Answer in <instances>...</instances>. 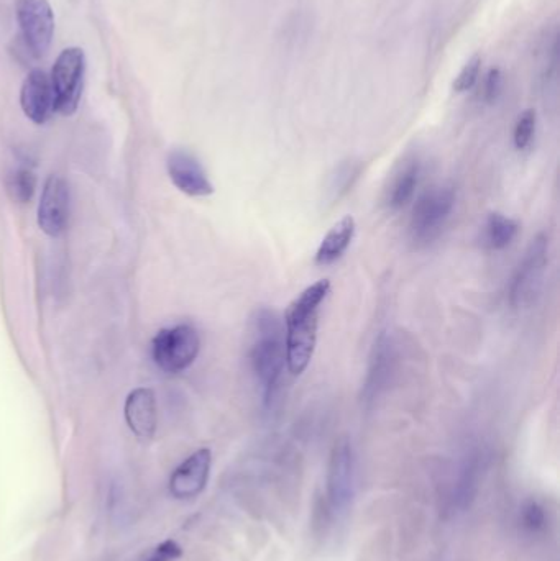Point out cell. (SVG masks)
<instances>
[{
	"label": "cell",
	"instance_id": "cell-1",
	"mask_svg": "<svg viewBox=\"0 0 560 561\" xmlns=\"http://www.w3.org/2000/svg\"><path fill=\"white\" fill-rule=\"evenodd\" d=\"M248 363L258 386L262 388L263 404L275 406L286 366L285 327L275 311L257 309L250 324Z\"/></svg>",
	"mask_w": 560,
	"mask_h": 561
},
{
	"label": "cell",
	"instance_id": "cell-2",
	"mask_svg": "<svg viewBox=\"0 0 560 561\" xmlns=\"http://www.w3.org/2000/svg\"><path fill=\"white\" fill-rule=\"evenodd\" d=\"M331 292L329 279H321L304 289L286 309V366L294 376L308 370L316 352L319 312Z\"/></svg>",
	"mask_w": 560,
	"mask_h": 561
},
{
	"label": "cell",
	"instance_id": "cell-3",
	"mask_svg": "<svg viewBox=\"0 0 560 561\" xmlns=\"http://www.w3.org/2000/svg\"><path fill=\"white\" fill-rule=\"evenodd\" d=\"M357 496V457L349 438L334 443L326 478L327 516L332 520L344 519L354 506Z\"/></svg>",
	"mask_w": 560,
	"mask_h": 561
},
{
	"label": "cell",
	"instance_id": "cell-4",
	"mask_svg": "<svg viewBox=\"0 0 560 561\" xmlns=\"http://www.w3.org/2000/svg\"><path fill=\"white\" fill-rule=\"evenodd\" d=\"M454 187L436 186L427 189L413 207L409 219V238L416 248L436 242L446 229L455 207Z\"/></svg>",
	"mask_w": 560,
	"mask_h": 561
},
{
	"label": "cell",
	"instance_id": "cell-5",
	"mask_svg": "<svg viewBox=\"0 0 560 561\" xmlns=\"http://www.w3.org/2000/svg\"><path fill=\"white\" fill-rule=\"evenodd\" d=\"M485 468L487 458L482 452L473 450L464 455L454 470L450 471L439 493L444 517L459 516L470 509L473 501L477 499Z\"/></svg>",
	"mask_w": 560,
	"mask_h": 561
},
{
	"label": "cell",
	"instance_id": "cell-6",
	"mask_svg": "<svg viewBox=\"0 0 560 561\" xmlns=\"http://www.w3.org/2000/svg\"><path fill=\"white\" fill-rule=\"evenodd\" d=\"M549 265V237L539 233L524 251L518 270L511 279L510 304L515 309H528L538 301Z\"/></svg>",
	"mask_w": 560,
	"mask_h": 561
},
{
	"label": "cell",
	"instance_id": "cell-7",
	"mask_svg": "<svg viewBox=\"0 0 560 561\" xmlns=\"http://www.w3.org/2000/svg\"><path fill=\"white\" fill-rule=\"evenodd\" d=\"M201 338L193 325L181 324L161 330L153 340V360L165 373L188 370L198 358Z\"/></svg>",
	"mask_w": 560,
	"mask_h": 561
},
{
	"label": "cell",
	"instance_id": "cell-8",
	"mask_svg": "<svg viewBox=\"0 0 560 561\" xmlns=\"http://www.w3.org/2000/svg\"><path fill=\"white\" fill-rule=\"evenodd\" d=\"M86 55L81 48H66L51 69V86L55 94L56 112L73 115L83 96Z\"/></svg>",
	"mask_w": 560,
	"mask_h": 561
},
{
	"label": "cell",
	"instance_id": "cell-9",
	"mask_svg": "<svg viewBox=\"0 0 560 561\" xmlns=\"http://www.w3.org/2000/svg\"><path fill=\"white\" fill-rule=\"evenodd\" d=\"M15 14L28 50L37 58L50 50L55 35V14L48 0H17Z\"/></svg>",
	"mask_w": 560,
	"mask_h": 561
},
{
	"label": "cell",
	"instance_id": "cell-10",
	"mask_svg": "<svg viewBox=\"0 0 560 561\" xmlns=\"http://www.w3.org/2000/svg\"><path fill=\"white\" fill-rule=\"evenodd\" d=\"M398 345L391 333H380L377 342L373 345L370 365H368L367 378L363 386V401L372 406L380 399L381 394L390 388L391 381L395 379L398 371Z\"/></svg>",
	"mask_w": 560,
	"mask_h": 561
},
{
	"label": "cell",
	"instance_id": "cell-11",
	"mask_svg": "<svg viewBox=\"0 0 560 561\" xmlns=\"http://www.w3.org/2000/svg\"><path fill=\"white\" fill-rule=\"evenodd\" d=\"M69 217V189L65 179L50 176L43 186L38 204V225L48 237H60Z\"/></svg>",
	"mask_w": 560,
	"mask_h": 561
},
{
	"label": "cell",
	"instance_id": "cell-12",
	"mask_svg": "<svg viewBox=\"0 0 560 561\" xmlns=\"http://www.w3.org/2000/svg\"><path fill=\"white\" fill-rule=\"evenodd\" d=\"M211 450L201 448L181 463L170 478V493L173 498L193 499L204 491L211 475Z\"/></svg>",
	"mask_w": 560,
	"mask_h": 561
},
{
	"label": "cell",
	"instance_id": "cell-13",
	"mask_svg": "<svg viewBox=\"0 0 560 561\" xmlns=\"http://www.w3.org/2000/svg\"><path fill=\"white\" fill-rule=\"evenodd\" d=\"M171 181L181 192L191 197L211 196L214 192L211 179L196 156L188 151H171L166 161Z\"/></svg>",
	"mask_w": 560,
	"mask_h": 561
},
{
	"label": "cell",
	"instance_id": "cell-14",
	"mask_svg": "<svg viewBox=\"0 0 560 561\" xmlns=\"http://www.w3.org/2000/svg\"><path fill=\"white\" fill-rule=\"evenodd\" d=\"M20 105L23 114L35 124L42 125L55 112V94L51 79L43 69H33L28 73L20 89Z\"/></svg>",
	"mask_w": 560,
	"mask_h": 561
},
{
	"label": "cell",
	"instance_id": "cell-15",
	"mask_svg": "<svg viewBox=\"0 0 560 561\" xmlns=\"http://www.w3.org/2000/svg\"><path fill=\"white\" fill-rule=\"evenodd\" d=\"M125 420L130 430L142 440H150L157 430V399L152 389L138 388L127 397Z\"/></svg>",
	"mask_w": 560,
	"mask_h": 561
},
{
	"label": "cell",
	"instance_id": "cell-16",
	"mask_svg": "<svg viewBox=\"0 0 560 561\" xmlns=\"http://www.w3.org/2000/svg\"><path fill=\"white\" fill-rule=\"evenodd\" d=\"M421 179V163L416 158L401 163L400 168L391 174L390 183L385 191V206L388 209L401 210L413 201Z\"/></svg>",
	"mask_w": 560,
	"mask_h": 561
},
{
	"label": "cell",
	"instance_id": "cell-17",
	"mask_svg": "<svg viewBox=\"0 0 560 561\" xmlns=\"http://www.w3.org/2000/svg\"><path fill=\"white\" fill-rule=\"evenodd\" d=\"M354 237L355 220L354 217L347 215L327 232L326 237L322 238L321 245L316 251V265H334L344 256L345 251L349 250Z\"/></svg>",
	"mask_w": 560,
	"mask_h": 561
},
{
	"label": "cell",
	"instance_id": "cell-18",
	"mask_svg": "<svg viewBox=\"0 0 560 561\" xmlns=\"http://www.w3.org/2000/svg\"><path fill=\"white\" fill-rule=\"evenodd\" d=\"M518 233V220L511 219V217L501 214V212H492L485 220L480 242H482L485 250L501 251L515 242Z\"/></svg>",
	"mask_w": 560,
	"mask_h": 561
},
{
	"label": "cell",
	"instance_id": "cell-19",
	"mask_svg": "<svg viewBox=\"0 0 560 561\" xmlns=\"http://www.w3.org/2000/svg\"><path fill=\"white\" fill-rule=\"evenodd\" d=\"M35 189H37V176L32 169L25 168V166L12 169L5 178V191L9 194L10 199L17 204L32 201Z\"/></svg>",
	"mask_w": 560,
	"mask_h": 561
},
{
	"label": "cell",
	"instance_id": "cell-20",
	"mask_svg": "<svg viewBox=\"0 0 560 561\" xmlns=\"http://www.w3.org/2000/svg\"><path fill=\"white\" fill-rule=\"evenodd\" d=\"M519 524L523 527L524 532L536 535L546 529L547 516L546 509L534 499L524 502L519 512Z\"/></svg>",
	"mask_w": 560,
	"mask_h": 561
},
{
	"label": "cell",
	"instance_id": "cell-21",
	"mask_svg": "<svg viewBox=\"0 0 560 561\" xmlns=\"http://www.w3.org/2000/svg\"><path fill=\"white\" fill-rule=\"evenodd\" d=\"M536 124H538L536 110H524L523 114L519 115L518 122H516L515 135H513L516 150H528L531 143H533L534 133H536Z\"/></svg>",
	"mask_w": 560,
	"mask_h": 561
},
{
	"label": "cell",
	"instance_id": "cell-22",
	"mask_svg": "<svg viewBox=\"0 0 560 561\" xmlns=\"http://www.w3.org/2000/svg\"><path fill=\"white\" fill-rule=\"evenodd\" d=\"M360 165L355 163H344L336 169V174L332 176L331 194L334 199L344 196L349 192L350 187L354 186L355 179L359 178Z\"/></svg>",
	"mask_w": 560,
	"mask_h": 561
},
{
	"label": "cell",
	"instance_id": "cell-23",
	"mask_svg": "<svg viewBox=\"0 0 560 561\" xmlns=\"http://www.w3.org/2000/svg\"><path fill=\"white\" fill-rule=\"evenodd\" d=\"M482 68V58L475 55L470 58L469 63L465 64L459 76L454 81L455 92H467L477 83L478 74Z\"/></svg>",
	"mask_w": 560,
	"mask_h": 561
},
{
	"label": "cell",
	"instance_id": "cell-24",
	"mask_svg": "<svg viewBox=\"0 0 560 561\" xmlns=\"http://www.w3.org/2000/svg\"><path fill=\"white\" fill-rule=\"evenodd\" d=\"M183 555V548L175 540H166L153 550L147 561H176Z\"/></svg>",
	"mask_w": 560,
	"mask_h": 561
},
{
	"label": "cell",
	"instance_id": "cell-25",
	"mask_svg": "<svg viewBox=\"0 0 560 561\" xmlns=\"http://www.w3.org/2000/svg\"><path fill=\"white\" fill-rule=\"evenodd\" d=\"M501 89H503V74H501V69L492 68L490 69V73H488L487 83H485V101H487L488 104H493V102L498 101Z\"/></svg>",
	"mask_w": 560,
	"mask_h": 561
}]
</instances>
